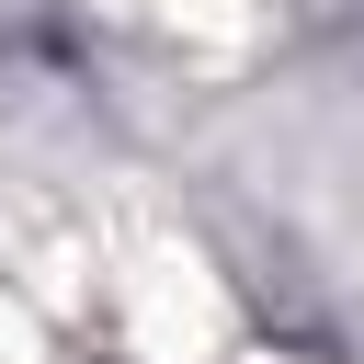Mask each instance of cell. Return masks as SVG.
Segmentation results:
<instances>
[{
    "label": "cell",
    "instance_id": "cell-2",
    "mask_svg": "<svg viewBox=\"0 0 364 364\" xmlns=\"http://www.w3.org/2000/svg\"><path fill=\"white\" fill-rule=\"evenodd\" d=\"M0 364H57V341H46V318L0 284Z\"/></svg>",
    "mask_w": 364,
    "mask_h": 364
},
{
    "label": "cell",
    "instance_id": "cell-1",
    "mask_svg": "<svg viewBox=\"0 0 364 364\" xmlns=\"http://www.w3.org/2000/svg\"><path fill=\"white\" fill-rule=\"evenodd\" d=\"M114 23H136V34H159V46H228L250 11L239 0H102Z\"/></svg>",
    "mask_w": 364,
    "mask_h": 364
}]
</instances>
